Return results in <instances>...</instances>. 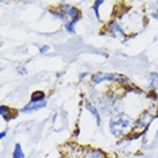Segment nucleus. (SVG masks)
<instances>
[{
    "label": "nucleus",
    "instance_id": "16",
    "mask_svg": "<svg viewBox=\"0 0 158 158\" xmlns=\"http://www.w3.org/2000/svg\"><path fill=\"white\" fill-rule=\"evenodd\" d=\"M50 50V48L48 45H45V46H41V48H39V53H41V54H45V53H48Z\"/></svg>",
    "mask_w": 158,
    "mask_h": 158
},
{
    "label": "nucleus",
    "instance_id": "18",
    "mask_svg": "<svg viewBox=\"0 0 158 158\" xmlns=\"http://www.w3.org/2000/svg\"><path fill=\"white\" fill-rule=\"evenodd\" d=\"M152 16H153L156 20H158V10H157V11H154V12H152Z\"/></svg>",
    "mask_w": 158,
    "mask_h": 158
},
{
    "label": "nucleus",
    "instance_id": "1",
    "mask_svg": "<svg viewBox=\"0 0 158 158\" xmlns=\"http://www.w3.org/2000/svg\"><path fill=\"white\" fill-rule=\"evenodd\" d=\"M132 118L124 112H116L110 119V132L115 138H122L132 126Z\"/></svg>",
    "mask_w": 158,
    "mask_h": 158
},
{
    "label": "nucleus",
    "instance_id": "8",
    "mask_svg": "<svg viewBox=\"0 0 158 158\" xmlns=\"http://www.w3.org/2000/svg\"><path fill=\"white\" fill-rule=\"evenodd\" d=\"M45 107H46V100L45 102H38V103L30 102V103H27L20 111L24 112V114H30V112H35V111H39V110L45 108Z\"/></svg>",
    "mask_w": 158,
    "mask_h": 158
},
{
    "label": "nucleus",
    "instance_id": "10",
    "mask_svg": "<svg viewBox=\"0 0 158 158\" xmlns=\"http://www.w3.org/2000/svg\"><path fill=\"white\" fill-rule=\"evenodd\" d=\"M45 100H46L45 93H44V92H41V91H37V92H34L33 95H31L30 102H35V103H38V102H45Z\"/></svg>",
    "mask_w": 158,
    "mask_h": 158
},
{
    "label": "nucleus",
    "instance_id": "19",
    "mask_svg": "<svg viewBox=\"0 0 158 158\" xmlns=\"http://www.w3.org/2000/svg\"><path fill=\"white\" fill-rule=\"evenodd\" d=\"M6 135H7V132L6 131H2V132H0V139H4Z\"/></svg>",
    "mask_w": 158,
    "mask_h": 158
},
{
    "label": "nucleus",
    "instance_id": "11",
    "mask_svg": "<svg viewBox=\"0 0 158 158\" xmlns=\"http://www.w3.org/2000/svg\"><path fill=\"white\" fill-rule=\"evenodd\" d=\"M12 158H24V153L22 150L20 143H16L15 145V149H14V153H12Z\"/></svg>",
    "mask_w": 158,
    "mask_h": 158
},
{
    "label": "nucleus",
    "instance_id": "6",
    "mask_svg": "<svg viewBox=\"0 0 158 158\" xmlns=\"http://www.w3.org/2000/svg\"><path fill=\"white\" fill-rule=\"evenodd\" d=\"M62 7H64V10H65L66 16L70 19V22L77 23L78 20H80L81 12H80V10H78V8H76V7H72V6H68V4H62Z\"/></svg>",
    "mask_w": 158,
    "mask_h": 158
},
{
    "label": "nucleus",
    "instance_id": "7",
    "mask_svg": "<svg viewBox=\"0 0 158 158\" xmlns=\"http://www.w3.org/2000/svg\"><path fill=\"white\" fill-rule=\"evenodd\" d=\"M84 107H85V110H87L88 112H91V114L93 115V118H95V120H96V124H98V126L102 124V118H100V111H99L98 107H96V104H93L92 102H89V100H85Z\"/></svg>",
    "mask_w": 158,
    "mask_h": 158
},
{
    "label": "nucleus",
    "instance_id": "14",
    "mask_svg": "<svg viewBox=\"0 0 158 158\" xmlns=\"http://www.w3.org/2000/svg\"><path fill=\"white\" fill-rule=\"evenodd\" d=\"M150 84L153 88L158 89V73H150Z\"/></svg>",
    "mask_w": 158,
    "mask_h": 158
},
{
    "label": "nucleus",
    "instance_id": "2",
    "mask_svg": "<svg viewBox=\"0 0 158 158\" xmlns=\"http://www.w3.org/2000/svg\"><path fill=\"white\" fill-rule=\"evenodd\" d=\"M157 116H158V107L157 106H152V107H149L147 110H145L141 115H139L138 120L134 123V127H132L134 134L141 136L142 132L146 131V128L152 124V122L156 119Z\"/></svg>",
    "mask_w": 158,
    "mask_h": 158
},
{
    "label": "nucleus",
    "instance_id": "13",
    "mask_svg": "<svg viewBox=\"0 0 158 158\" xmlns=\"http://www.w3.org/2000/svg\"><path fill=\"white\" fill-rule=\"evenodd\" d=\"M10 112H11V110H10V107L7 106H2L0 107V115H2V118H4V119H10Z\"/></svg>",
    "mask_w": 158,
    "mask_h": 158
},
{
    "label": "nucleus",
    "instance_id": "12",
    "mask_svg": "<svg viewBox=\"0 0 158 158\" xmlns=\"http://www.w3.org/2000/svg\"><path fill=\"white\" fill-rule=\"evenodd\" d=\"M74 26H76V23L70 22V20H68L66 23H64V27H65V30L69 34H74V33H76V28H74Z\"/></svg>",
    "mask_w": 158,
    "mask_h": 158
},
{
    "label": "nucleus",
    "instance_id": "3",
    "mask_svg": "<svg viewBox=\"0 0 158 158\" xmlns=\"http://www.w3.org/2000/svg\"><path fill=\"white\" fill-rule=\"evenodd\" d=\"M104 81H115V82H120V84L124 85H132L131 81L128 80L127 77H124L123 74H116V73H103V72H99V73L92 74V82L96 85L102 84Z\"/></svg>",
    "mask_w": 158,
    "mask_h": 158
},
{
    "label": "nucleus",
    "instance_id": "15",
    "mask_svg": "<svg viewBox=\"0 0 158 158\" xmlns=\"http://www.w3.org/2000/svg\"><path fill=\"white\" fill-rule=\"evenodd\" d=\"M104 4L103 0H98V2H95V4H93V12H95L96 18H98V20H100V14H99V7Z\"/></svg>",
    "mask_w": 158,
    "mask_h": 158
},
{
    "label": "nucleus",
    "instance_id": "4",
    "mask_svg": "<svg viewBox=\"0 0 158 158\" xmlns=\"http://www.w3.org/2000/svg\"><path fill=\"white\" fill-rule=\"evenodd\" d=\"M98 108L99 111H102L104 115H111V114H116L118 112V98L114 95H104L99 99L98 102Z\"/></svg>",
    "mask_w": 158,
    "mask_h": 158
},
{
    "label": "nucleus",
    "instance_id": "5",
    "mask_svg": "<svg viewBox=\"0 0 158 158\" xmlns=\"http://www.w3.org/2000/svg\"><path fill=\"white\" fill-rule=\"evenodd\" d=\"M107 31L115 38H122L126 35V31L123 30V27L119 24L118 20H110L107 24Z\"/></svg>",
    "mask_w": 158,
    "mask_h": 158
},
{
    "label": "nucleus",
    "instance_id": "9",
    "mask_svg": "<svg viewBox=\"0 0 158 158\" xmlns=\"http://www.w3.org/2000/svg\"><path fill=\"white\" fill-rule=\"evenodd\" d=\"M84 158H106V154L99 149H92V150H89V152L85 153Z\"/></svg>",
    "mask_w": 158,
    "mask_h": 158
},
{
    "label": "nucleus",
    "instance_id": "20",
    "mask_svg": "<svg viewBox=\"0 0 158 158\" xmlns=\"http://www.w3.org/2000/svg\"><path fill=\"white\" fill-rule=\"evenodd\" d=\"M157 136H158V131H157Z\"/></svg>",
    "mask_w": 158,
    "mask_h": 158
},
{
    "label": "nucleus",
    "instance_id": "17",
    "mask_svg": "<svg viewBox=\"0 0 158 158\" xmlns=\"http://www.w3.org/2000/svg\"><path fill=\"white\" fill-rule=\"evenodd\" d=\"M18 73H22V76H24V74H27V70L24 66H19L18 68Z\"/></svg>",
    "mask_w": 158,
    "mask_h": 158
}]
</instances>
